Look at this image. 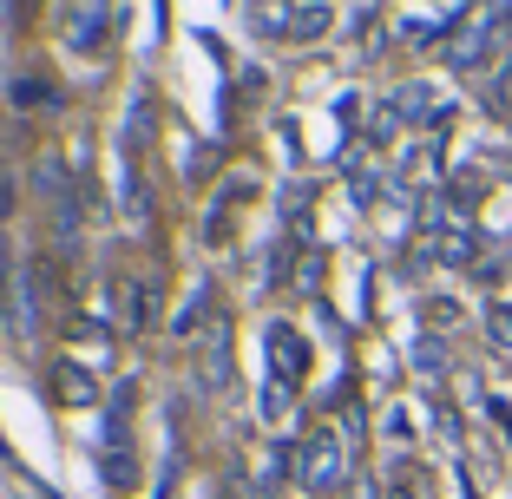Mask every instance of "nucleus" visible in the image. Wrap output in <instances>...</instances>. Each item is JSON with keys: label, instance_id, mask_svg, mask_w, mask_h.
<instances>
[{"label": "nucleus", "instance_id": "3", "mask_svg": "<svg viewBox=\"0 0 512 499\" xmlns=\"http://www.w3.org/2000/svg\"><path fill=\"white\" fill-rule=\"evenodd\" d=\"M499 27H506V14H499V7H493V14H480L467 33H460V40H453V66H467V73H473V66H486V53H493Z\"/></svg>", "mask_w": 512, "mask_h": 499}, {"label": "nucleus", "instance_id": "4", "mask_svg": "<svg viewBox=\"0 0 512 499\" xmlns=\"http://www.w3.org/2000/svg\"><path fill=\"white\" fill-rule=\"evenodd\" d=\"M388 499H434V473L394 460V467H388Z\"/></svg>", "mask_w": 512, "mask_h": 499}, {"label": "nucleus", "instance_id": "2", "mask_svg": "<svg viewBox=\"0 0 512 499\" xmlns=\"http://www.w3.org/2000/svg\"><path fill=\"white\" fill-rule=\"evenodd\" d=\"M302 480L316 486V493L342 486V440H335V434H316V440H309V454H302Z\"/></svg>", "mask_w": 512, "mask_h": 499}, {"label": "nucleus", "instance_id": "6", "mask_svg": "<svg viewBox=\"0 0 512 499\" xmlns=\"http://www.w3.org/2000/svg\"><path fill=\"white\" fill-rule=\"evenodd\" d=\"M486 322H493V348H512V309L499 303V309H493V316H486Z\"/></svg>", "mask_w": 512, "mask_h": 499}, {"label": "nucleus", "instance_id": "5", "mask_svg": "<svg viewBox=\"0 0 512 499\" xmlns=\"http://www.w3.org/2000/svg\"><path fill=\"white\" fill-rule=\"evenodd\" d=\"M270 362H283V381H296V375H302V342L283 329V322L270 329Z\"/></svg>", "mask_w": 512, "mask_h": 499}, {"label": "nucleus", "instance_id": "1", "mask_svg": "<svg viewBox=\"0 0 512 499\" xmlns=\"http://www.w3.org/2000/svg\"><path fill=\"white\" fill-rule=\"evenodd\" d=\"M106 20H112V0H73V20H66V46L73 53H92L106 40Z\"/></svg>", "mask_w": 512, "mask_h": 499}]
</instances>
